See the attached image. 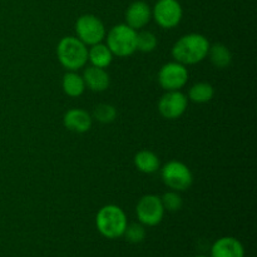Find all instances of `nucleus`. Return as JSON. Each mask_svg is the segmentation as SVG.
Returning a JSON list of instances; mask_svg holds the SVG:
<instances>
[{
	"instance_id": "19",
	"label": "nucleus",
	"mask_w": 257,
	"mask_h": 257,
	"mask_svg": "<svg viewBox=\"0 0 257 257\" xmlns=\"http://www.w3.org/2000/svg\"><path fill=\"white\" fill-rule=\"evenodd\" d=\"M215 95V89L207 82H200L193 84L188 92V98L195 103H207Z\"/></svg>"
},
{
	"instance_id": "6",
	"label": "nucleus",
	"mask_w": 257,
	"mask_h": 257,
	"mask_svg": "<svg viewBox=\"0 0 257 257\" xmlns=\"http://www.w3.org/2000/svg\"><path fill=\"white\" fill-rule=\"evenodd\" d=\"M75 33L80 42L85 45L102 43L105 38V28L102 20L93 14H84L75 23Z\"/></svg>"
},
{
	"instance_id": "1",
	"label": "nucleus",
	"mask_w": 257,
	"mask_h": 257,
	"mask_svg": "<svg viewBox=\"0 0 257 257\" xmlns=\"http://www.w3.org/2000/svg\"><path fill=\"white\" fill-rule=\"evenodd\" d=\"M210 42L198 33H191L181 37L172 47V57L175 62L183 65H192L207 58Z\"/></svg>"
},
{
	"instance_id": "16",
	"label": "nucleus",
	"mask_w": 257,
	"mask_h": 257,
	"mask_svg": "<svg viewBox=\"0 0 257 257\" xmlns=\"http://www.w3.org/2000/svg\"><path fill=\"white\" fill-rule=\"evenodd\" d=\"M90 47L92 48L88 49V60L92 63L93 67L103 68V69L109 67L113 60V54L107 44L98 43V44L90 45Z\"/></svg>"
},
{
	"instance_id": "3",
	"label": "nucleus",
	"mask_w": 257,
	"mask_h": 257,
	"mask_svg": "<svg viewBox=\"0 0 257 257\" xmlns=\"http://www.w3.org/2000/svg\"><path fill=\"white\" fill-rule=\"evenodd\" d=\"M57 57L60 64L69 72H77L88 62V48L75 37H64L57 47Z\"/></svg>"
},
{
	"instance_id": "2",
	"label": "nucleus",
	"mask_w": 257,
	"mask_h": 257,
	"mask_svg": "<svg viewBox=\"0 0 257 257\" xmlns=\"http://www.w3.org/2000/svg\"><path fill=\"white\" fill-rule=\"evenodd\" d=\"M97 230L102 236L109 240L122 237L127 227V216L117 205H105L95 216Z\"/></svg>"
},
{
	"instance_id": "24",
	"label": "nucleus",
	"mask_w": 257,
	"mask_h": 257,
	"mask_svg": "<svg viewBox=\"0 0 257 257\" xmlns=\"http://www.w3.org/2000/svg\"><path fill=\"white\" fill-rule=\"evenodd\" d=\"M196 257H207V256H205V255H198V256H196Z\"/></svg>"
},
{
	"instance_id": "9",
	"label": "nucleus",
	"mask_w": 257,
	"mask_h": 257,
	"mask_svg": "<svg viewBox=\"0 0 257 257\" xmlns=\"http://www.w3.org/2000/svg\"><path fill=\"white\" fill-rule=\"evenodd\" d=\"M188 80V70L186 65L178 62H170L162 65L158 72V83L161 87L168 90H180Z\"/></svg>"
},
{
	"instance_id": "18",
	"label": "nucleus",
	"mask_w": 257,
	"mask_h": 257,
	"mask_svg": "<svg viewBox=\"0 0 257 257\" xmlns=\"http://www.w3.org/2000/svg\"><path fill=\"white\" fill-rule=\"evenodd\" d=\"M63 92L72 98L80 97L85 90V83L82 75L75 72H68L62 80Z\"/></svg>"
},
{
	"instance_id": "20",
	"label": "nucleus",
	"mask_w": 257,
	"mask_h": 257,
	"mask_svg": "<svg viewBox=\"0 0 257 257\" xmlns=\"http://www.w3.org/2000/svg\"><path fill=\"white\" fill-rule=\"evenodd\" d=\"M157 37L152 32L143 30L137 33V50L143 53H151L157 48Z\"/></svg>"
},
{
	"instance_id": "21",
	"label": "nucleus",
	"mask_w": 257,
	"mask_h": 257,
	"mask_svg": "<svg viewBox=\"0 0 257 257\" xmlns=\"http://www.w3.org/2000/svg\"><path fill=\"white\" fill-rule=\"evenodd\" d=\"M93 118H95L100 123H112L117 118V109L112 104L102 103L94 108Z\"/></svg>"
},
{
	"instance_id": "14",
	"label": "nucleus",
	"mask_w": 257,
	"mask_h": 257,
	"mask_svg": "<svg viewBox=\"0 0 257 257\" xmlns=\"http://www.w3.org/2000/svg\"><path fill=\"white\" fill-rule=\"evenodd\" d=\"M83 80L85 83V87H88L93 92H104L110 84L109 74L103 68L93 67V65L84 70Z\"/></svg>"
},
{
	"instance_id": "15",
	"label": "nucleus",
	"mask_w": 257,
	"mask_h": 257,
	"mask_svg": "<svg viewBox=\"0 0 257 257\" xmlns=\"http://www.w3.org/2000/svg\"><path fill=\"white\" fill-rule=\"evenodd\" d=\"M160 158L152 151H140L135 156V166L138 171L146 175H151L160 170Z\"/></svg>"
},
{
	"instance_id": "5",
	"label": "nucleus",
	"mask_w": 257,
	"mask_h": 257,
	"mask_svg": "<svg viewBox=\"0 0 257 257\" xmlns=\"http://www.w3.org/2000/svg\"><path fill=\"white\" fill-rule=\"evenodd\" d=\"M162 180L172 191H186L192 186L193 175L190 167L180 161H170L162 168Z\"/></svg>"
},
{
	"instance_id": "4",
	"label": "nucleus",
	"mask_w": 257,
	"mask_h": 257,
	"mask_svg": "<svg viewBox=\"0 0 257 257\" xmlns=\"http://www.w3.org/2000/svg\"><path fill=\"white\" fill-rule=\"evenodd\" d=\"M107 47L113 55L119 58L130 57L137 50V30L127 24H118L107 35Z\"/></svg>"
},
{
	"instance_id": "11",
	"label": "nucleus",
	"mask_w": 257,
	"mask_h": 257,
	"mask_svg": "<svg viewBox=\"0 0 257 257\" xmlns=\"http://www.w3.org/2000/svg\"><path fill=\"white\" fill-rule=\"evenodd\" d=\"M151 18H152V10L150 5L138 0L128 7L125 12V24L135 30L142 29L150 23Z\"/></svg>"
},
{
	"instance_id": "8",
	"label": "nucleus",
	"mask_w": 257,
	"mask_h": 257,
	"mask_svg": "<svg viewBox=\"0 0 257 257\" xmlns=\"http://www.w3.org/2000/svg\"><path fill=\"white\" fill-rule=\"evenodd\" d=\"M152 17L161 28L172 29L182 20L183 10L178 0H158L152 10Z\"/></svg>"
},
{
	"instance_id": "23",
	"label": "nucleus",
	"mask_w": 257,
	"mask_h": 257,
	"mask_svg": "<svg viewBox=\"0 0 257 257\" xmlns=\"http://www.w3.org/2000/svg\"><path fill=\"white\" fill-rule=\"evenodd\" d=\"M123 236L131 243H141L146 238V228L142 223H131L125 227Z\"/></svg>"
},
{
	"instance_id": "7",
	"label": "nucleus",
	"mask_w": 257,
	"mask_h": 257,
	"mask_svg": "<svg viewBox=\"0 0 257 257\" xmlns=\"http://www.w3.org/2000/svg\"><path fill=\"white\" fill-rule=\"evenodd\" d=\"M136 215L143 226H157L165 216L161 197L156 195H146L141 197L136 207Z\"/></svg>"
},
{
	"instance_id": "13",
	"label": "nucleus",
	"mask_w": 257,
	"mask_h": 257,
	"mask_svg": "<svg viewBox=\"0 0 257 257\" xmlns=\"http://www.w3.org/2000/svg\"><path fill=\"white\" fill-rule=\"evenodd\" d=\"M211 257H245V248L237 238L226 236L215 241L211 247Z\"/></svg>"
},
{
	"instance_id": "17",
	"label": "nucleus",
	"mask_w": 257,
	"mask_h": 257,
	"mask_svg": "<svg viewBox=\"0 0 257 257\" xmlns=\"http://www.w3.org/2000/svg\"><path fill=\"white\" fill-rule=\"evenodd\" d=\"M207 57L210 58L213 67L218 68V69H225V68L230 67L231 62H232V54H231L230 49L222 43L210 45Z\"/></svg>"
},
{
	"instance_id": "22",
	"label": "nucleus",
	"mask_w": 257,
	"mask_h": 257,
	"mask_svg": "<svg viewBox=\"0 0 257 257\" xmlns=\"http://www.w3.org/2000/svg\"><path fill=\"white\" fill-rule=\"evenodd\" d=\"M161 202H162L165 211H170V212H177V211H180L182 208L183 205L182 197H181L177 191L166 192L161 197Z\"/></svg>"
},
{
	"instance_id": "12",
	"label": "nucleus",
	"mask_w": 257,
	"mask_h": 257,
	"mask_svg": "<svg viewBox=\"0 0 257 257\" xmlns=\"http://www.w3.org/2000/svg\"><path fill=\"white\" fill-rule=\"evenodd\" d=\"M63 124L68 131L74 133H85L92 127V115L84 109L73 108L65 112Z\"/></svg>"
},
{
	"instance_id": "10",
	"label": "nucleus",
	"mask_w": 257,
	"mask_h": 257,
	"mask_svg": "<svg viewBox=\"0 0 257 257\" xmlns=\"http://www.w3.org/2000/svg\"><path fill=\"white\" fill-rule=\"evenodd\" d=\"M188 99L180 90H168L158 100V112L166 119H177L187 109Z\"/></svg>"
}]
</instances>
